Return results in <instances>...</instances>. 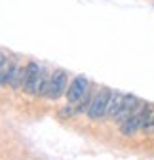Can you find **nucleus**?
Wrapping results in <instances>:
<instances>
[{
  "instance_id": "obj_1",
  "label": "nucleus",
  "mask_w": 154,
  "mask_h": 160,
  "mask_svg": "<svg viewBox=\"0 0 154 160\" xmlns=\"http://www.w3.org/2000/svg\"><path fill=\"white\" fill-rule=\"evenodd\" d=\"M110 95H112V90H108V88H101L97 93L93 95L91 103H89V107L86 111L89 120H103V118H107V109H108Z\"/></svg>"
},
{
  "instance_id": "obj_2",
  "label": "nucleus",
  "mask_w": 154,
  "mask_h": 160,
  "mask_svg": "<svg viewBox=\"0 0 154 160\" xmlns=\"http://www.w3.org/2000/svg\"><path fill=\"white\" fill-rule=\"evenodd\" d=\"M67 88H69L67 72L63 69H57L50 76V84H48V90H46V95L44 97L50 99V101H55V99H59L63 93H67Z\"/></svg>"
},
{
  "instance_id": "obj_3",
  "label": "nucleus",
  "mask_w": 154,
  "mask_h": 160,
  "mask_svg": "<svg viewBox=\"0 0 154 160\" xmlns=\"http://www.w3.org/2000/svg\"><path fill=\"white\" fill-rule=\"evenodd\" d=\"M89 90V80L84 76V74H76L70 82H69V88H67V103L69 105H78L84 95L88 93Z\"/></svg>"
},
{
  "instance_id": "obj_4",
  "label": "nucleus",
  "mask_w": 154,
  "mask_h": 160,
  "mask_svg": "<svg viewBox=\"0 0 154 160\" xmlns=\"http://www.w3.org/2000/svg\"><path fill=\"white\" fill-rule=\"evenodd\" d=\"M42 69L36 61H29L25 65V82H23V90L29 95H38V84H40V74Z\"/></svg>"
},
{
  "instance_id": "obj_5",
  "label": "nucleus",
  "mask_w": 154,
  "mask_h": 160,
  "mask_svg": "<svg viewBox=\"0 0 154 160\" xmlns=\"http://www.w3.org/2000/svg\"><path fill=\"white\" fill-rule=\"evenodd\" d=\"M145 107H147V103H141L135 109V112H133L129 118H126L124 122L120 124L122 135L131 137V135H135L137 132H141V128H143V116H145Z\"/></svg>"
},
{
  "instance_id": "obj_6",
  "label": "nucleus",
  "mask_w": 154,
  "mask_h": 160,
  "mask_svg": "<svg viewBox=\"0 0 154 160\" xmlns=\"http://www.w3.org/2000/svg\"><path fill=\"white\" fill-rule=\"evenodd\" d=\"M141 105V101H139V97L137 95H133V93H124V99H122V105H120V109H118V112L114 114V122H118V124H122L126 118H129L133 112H135V109Z\"/></svg>"
},
{
  "instance_id": "obj_7",
  "label": "nucleus",
  "mask_w": 154,
  "mask_h": 160,
  "mask_svg": "<svg viewBox=\"0 0 154 160\" xmlns=\"http://www.w3.org/2000/svg\"><path fill=\"white\" fill-rule=\"evenodd\" d=\"M23 82H25V67L19 61L10 63L8 65V86L12 90H19V88H23Z\"/></svg>"
},
{
  "instance_id": "obj_8",
  "label": "nucleus",
  "mask_w": 154,
  "mask_h": 160,
  "mask_svg": "<svg viewBox=\"0 0 154 160\" xmlns=\"http://www.w3.org/2000/svg\"><path fill=\"white\" fill-rule=\"evenodd\" d=\"M122 99H124V93L112 90L110 101H108V109H107V118H110V120L114 118V114L118 112V109H120V105H122Z\"/></svg>"
},
{
  "instance_id": "obj_9",
  "label": "nucleus",
  "mask_w": 154,
  "mask_h": 160,
  "mask_svg": "<svg viewBox=\"0 0 154 160\" xmlns=\"http://www.w3.org/2000/svg\"><path fill=\"white\" fill-rule=\"evenodd\" d=\"M6 65H8V57H6L2 52H0V72H2V71L6 69Z\"/></svg>"
}]
</instances>
